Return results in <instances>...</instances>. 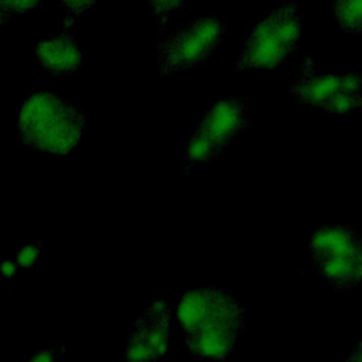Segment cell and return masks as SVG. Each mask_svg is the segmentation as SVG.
Listing matches in <instances>:
<instances>
[{
  "instance_id": "6da1fadb",
  "label": "cell",
  "mask_w": 362,
  "mask_h": 362,
  "mask_svg": "<svg viewBox=\"0 0 362 362\" xmlns=\"http://www.w3.org/2000/svg\"><path fill=\"white\" fill-rule=\"evenodd\" d=\"M177 318L187 348L215 362L230 356L246 325L240 301L216 287L187 290L180 298Z\"/></svg>"
},
{
  "instance_id": "7a4b0ae2",
  "label": "cell",
  "mask_w": 362,
  "mask_h": 362,
  "mask_svg": "<svg viewBox=\"0 0 362 362\" xmlns=\"http://www.w3.org/2000/svg\"><path fill=\"white\" fill-rule=\"evenodd\" d=\"M85 116L74 102L49 92H33L18 106V143L51 154H68L78 147Z\"/></svg>"
},
{
  "instance_id": "3957f363",
  "label": "cell",
  "mask_w": 362,
  "mask_h": 362,
  "mask_svg": "<svg viewBox=\"0 0 362 362\" xmlns=\"http://www.w3.org/2000/svg\"><path fill=\"white\" fill-rule=\"evenodd\" d=\"M303 35V11L294 1L267 11L242 41L236 71L270 68L286 62L298 48Z\"/></svg>"
},
{
  "instance_id": "277c9868",
  "label": "cell",
  "mask_w": 362,
  "mask_h": 362,
  "mask_svg": "<svg viewBox=\"0 0 362 362\" xmlns=\"http://www.w3.org/2000/svg\"><path fill=\"white\" fill-rule=\"evenodd\" d=\"M308 253L321 279L338 291L354 288L362 277V239L348 225H322L310 236Z\"/></svg>"
},
{
  "instance_id": "5b68a950",
  "label": "cell",
  "mask_w": 362,
  "mask_h": 362,
  "mask_svg": "<svg viewBox=\"0 0 362 362\" xmlns=\"http://www.w3.org/2000/svg\"><path fill=\"white\" fill-rule=\"evenodd\" d=\"M226 30L228 21L225 18L206 14L163 35L156 45L158 74L168 75L181 69L202 66L222 42Z\"/></svg>"
},
{
  "instance_id": "8992f818",
  "label": "cell",
  "mask_w": 362,
  "mask_h": 362,
  "mask_svg": "<svg viewBox=\"0 0 362 362\" xmlns=\"http://www.w3.org/2000/svg\"><path fill=\"white\" fill-rule=\"evenodd\" d=\"M293 99L298 105H308L325 113H344L361 106L362 86L358 72H322L313 57H305L300 65L297 79L290 86Z\"/></svg>"
},
{
  "instance_id": "52a82bcc",
  "label": "cell",
  "mask_w": 362,
  "mask_h": 362,
  "mask_svg": "<svg viewBox=\"0 0 362 362\" xmlns=\"http://www.w3.org/2000/svg\"><path fill=\"white\" fill-rule=\"evenodd\" d=\"M171 327V303L165 300L148 303L127 335L126 362H161L170 348Z\"/></svg>"
},
{
  "instance_id": "ba28073f",
  "label": "cell",
  "mask_w": 362,
  "mask_h": 362,
  "mask_svg": "<svg viewBox=\"0 0 362 362\" xmlns=\"http://www.w3.org/2000/svg\"><path fill=\"white\" fill-rule=\"evenodd\" d=\"M250 102L242 95H233L211 103L194 126L206 134L223 153L225 148L247 127Z\"/></svg>"
},
{
  "instance_id": "9c48e42d",
  "label": "cell",
  "mask_w": 362,
  "mask_h": 362,
  "mask_svg": "<svg viewBox=\"0 0 362 362\" xmlns=\"http://www.w3.org/2000/svg\"><path fill=\"white\" fill-rule=\"evenodd\" d=\"M38 65L51 76L65 79L79 72L83 54L69 30H61L35 44Z\"/></svg>"
},
{
  "instance_id": "30bf717a",
  "label": "cell",
  "mask_w": 362,
  "mask_h": 362,
  "mask_svg": "<svg viewBox=\"0 0 362 362\" xmlns=\"http://www.w3.org/2000/svg\"><path fill=\"white\" fill-rule=\"evenodd\" d=\"M222 151L201 130L192 129L185 141V157L189 163H206L219 157Z\"/></svg>"
},
{
  "instance_id": "8fae6325",
  "label": "cell",
  "mask_w": 362,
  "mask_h": 362,
  "mask_svg": "<svg viewBox=\"0 0 362 362\" xmlns=\"http://www.w3.org/2000/svg\"><path fill=\"white\" fill-rule=\"evenodd\" d=\"M332 13L339 27L348 33L362 31V3L361 0H337L332 3Z\"/></svg>"
},
{
  "instance_id": "7c38bea8",
  "label": "cell",
  "mask_w": 362,
  "mask_h": 362,
  "mask_svg": "<svg viewBox=\"0 0 362 362\" xmlns=\"http://www.w3.org/2000/svg\"><path fill=\"white\" fill-rule=\"evenodd\" d=\"M40 257V246L37 245H25L20 247L16 253V264L20 269H27L31 267L34 263L38 262Z\"/></svg>"
},
{
  "instance_id": "4fadbf2b",
  "label": "cell",
  "mask_w": 362,
  "mask_h": 362,
  "mask_svg": "<svg viewBox=\"0 0 362 362\" xmlns=\"http://www.w3.org/2000/svg\"><path fill=\"white\" fill-rule=\"evenodd\" d=\"M182 1H150L148 6L161 17V24L164 25L168 16L178 7H182Z\"/></svg>"
},
{
  "instance_id": "5bb4252c",
  "label": "cell",
  "mask_w": 362,
  "mask_h": 362,
  "mask_svg": "<svg viewBox=\"0 0 362 362\" xmlns=\"http://www.w3.org/2000/svg\"><path fill=\"white\" fill-rule=\"evenodd\" d=\"M10 13L13 14H21V13H25L28 11L30 8H35L37 6H40V1H27V0H23V1H16V0H11V1H6Z\"/></svg>"
},
{
  "instance_id": "9a60e30c",
  "label": "cell",
  "mask_w": 362,
  "mask_h": 362,
  "mask_svg": "<svg viewBox=\"0 0 362 362\" xmlns=\"http://www.w3.org/2000/svg\"><path fill=\"white\" fill-rule=\"evenodd\" d=\"M17 270H18V267H17L16 262L8 260V259H3L0 262V276L3 280H11L13 277H16Z\"/></svg>"
},
{
  "instance_id": "2e32d148",
  "label": "cell",
  "mask_w": 362,
  "mask_h": 362,
  "mask_svg": "<svg viewBox=\"0 0 362 362\" xmlns=\"http://www.w3.org/2000/svg\"><path fill=\"white\" fill-rule=\"evenodd\" d=\"M61 4L66 8V11H68L69 14H81V13H83L88 7L93 6L95 1H62Z\"/></svg>"
},
{
  "instance_id": "e0dca14e",
  "label": "cell",
  "mask_w": 362,
  "mask_h": 362,
  "mask_svg": "<svg viewBox=\"0 0 362 362\" xmlns=\"http://www.w3.org/2000/svg\"><path fill=\"white\" fill-rule=\"evenodd\" d=\"M345 362H362V352H361V342L356 344V346L348 354Z\"/></svg>"
},
{
  "instance_id": "ac0fdd59",
  "label": "cell",
  "mask_w": 362,
  "mask_h": 362,
  "mask_svg": "<svg viewBox=\"0 0 362 362\" xmlns=\"http://www.w3.org/2000/svg\"><path fill=\"white\" fill-rule=\"evenodd\" d=\"M10 16H11V13H10L6 1H0V25H3L8 20Z\"/></svg>"
}]
</instances>
